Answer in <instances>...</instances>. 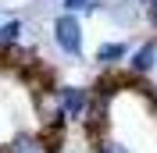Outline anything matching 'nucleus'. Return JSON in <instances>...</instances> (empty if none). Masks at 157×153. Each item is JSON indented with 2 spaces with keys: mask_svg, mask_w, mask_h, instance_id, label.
<instances>
[{
  "mask_svg": "<svg viewBox=\"0 0 157 153\" xmlns=\"http://www.w3.org/2000/svg\"><path fill=\"white\" fill-rule=\"evenodd\" d=\"M136 4H154V0H136Z\"/></svg>",
  "mask_w": 157,
  "mask_h": 153,
  "instance_id": "obj_11",
  "label": "nucleus"
},
{
  "mask_svg": "<svg viewBox=\"0 0 157 153\" xmlns=\"http://www.w3.org/2000/svg\"><path fill=\"white\" fill-rule=\"evenodd\" d=\"M21 32H25L21 18L4 21V25H0V50H4V47H18V43H21Z\"/></svg>",
  "mask_w": 157,
  "mask_h": 153,
  "instance_id": "obj_7",
  "label": "nucleus"
},
{
  "mask_svg": "<svg viewBox=\"0 0 157 153\" xmlns=\"http://www.w3.org/2000/svg\"><path fill=\"white\" fill-rule=\"evenodd\" d=\"M125 57H128V43H100V47H97V64L107 68V71L118 68Z\"/></svg>",
  "mask_w": 157,
  "mask_h": 153,
  "instance_id": "obj_6",
  "label": "nucleus"
},
{
  "mask_svg": "<svg viewBox=\"0 0 157 153\" xmlns=\"http://www.w3.org/2000/svg\"><path fill=\"white\" fill-rule=\"evenodd\" d=\"M64 132H18L4 146V153H57Z\"/></svg>",
  "mask_w": 157,
  "mask_h": 153,
  "instance_id": "obj_1",
  "label": "nucleus"
},
{
  "mask_svg": "<svg viewBox=\"0 0 157 153\" xmlns=\"http://www.w3.org/2000/svg\"><path fill=\"white\" fill-rule=\"evenodd\" d=\"M54 43H57L61 54H68V57H82V21L78 14H57L54 18Z\"/></svg>",
  "mask_w": 157,
  "mask_h": 153,
  "instance_id": "obj_2",
  "label": "nucleus"
},
{
  "mask_svg": "<svg viewBox=\"0 0 157 153\" xmlns=\"http://www.w3.org/2000/svg\"><path fill=\"white\" fill-rule=\"evenodd\" d=\"M125 71L132 78H147L150 71H157V39H143L125 61Z\"/></svg>",
  "mask_w": 157,
  "mask_h": 153,
  "instance_id": "obj_5",
  "label": "nucleus"
},
{
  "mask_svg": "<svg viewBox=\"0 0 157 153\" xmlns=\"http://www.w3.org/2000/svg\"><path fill=\"white\" fill-rule=\"evenodd\" d=\"M93 153H132L121 139H111V135H100L97 143H93Z\"/></svg>",
  "mask_w": 157,
  "mask_h": 153,
  "instance_id": "obj_8",
  "label": "nucleus"
},
{
  "mask_svg": "<svg viewBox=\"0 0 157 153\" xmlns=\"http://www.w3.org/2000/svg\"><path fill=\"white\" fill-rule=\"evenodd\" d=\"M57 100H61V110H64V121L82 125L89 103H93V89H86V86H57Z\"/></svg>",
  "mask_w": 157,
  "mask_h": 153,
  "instance_id": "obj_3",
  "label": "nucleus"
},
{
  "mask_svg": "<svg viewBox=\"0 0 157 153\" xmlns=\"http://www.w3.org/2000/svg\"><path fill=\"white\" fill-rule=\"evenodd\" d=\"M64 11L75 14V11H93V0H64Z\"/></svg>",
  "mask_w": 157,
  "mask_h": 153,
  "instance_id": "obj_9",
  "label": "nucleus"
},
{
  "mask_svg": "<svg viewBox=\"0 0 157 153\" xmlns=\"http://www.w3.org/2000/svg\"><path fill=\"white\" fill-rule=\"evenodd\" d=\"M147 21H150V29L157 32V0H154V4H147Z\"/></svg>",
  "mask_w": 157,
  "mask_h": 153,
  "instance_id": "obj_10",
  "label": "nucleus"
},
{
  "mask_svg": "<svg viewBox=\"0 0 157 153\" xmlns=\"http://www.w3.org/2000/svg\"><path fill=\"white\" fill-rule=\"evenodd\" d=\"M32 107H36V118L43 125V132H64V110H61L57 89H43V93H32Z\"/></svg>",
  "mask_w": 157,
  "mask_h": 153,
  "instance_id": "obj_4",
  "label": "nucleus"
}]
</instances>
